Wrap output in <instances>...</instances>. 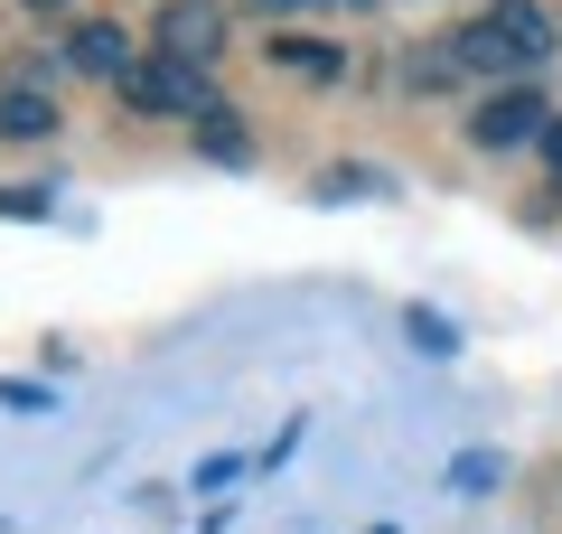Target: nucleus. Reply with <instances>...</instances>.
Returning a JSON list of instances; mask_svg holds the SVG:
<instances>
[{
	"label": "nucleus",
	"mask_w": 562,
	"mask_h": 534,
	"mask_svg": "<svg viewBox=\"0 0 562 534\" xmlns=\"http://www.w3.org/2000/svg\"><path fill=\"white\" fill-rule=\"evenodd\" d=\"M122 94H132L140 113H188V122H198L206 103H216V94H206V66H188V57H160V47H150V57H140L132 76H122Z\"/></svg>",
	"instance_id": "obj_1"
},
{
	"label": "nucleus",
	"mask_w": 562,
	"mask_h": 534,
	"mask_svg": "<svg viewBox=\"0 0 562 534\" xmlns=\"http://www.w3.org/2000/svg\"><path fill=\"white\" fill-rule=\"evenodd\" d=\"M160 57H188V66H216V47H225V10L216 0H160Z\"/></svg>",
	"instance_id": "obj_2"
},
{
	"label": "nucleus",
	"mask_w": 562,
	"mask_h": 534,
	"mask_svg": "<svg viewBox=\"0 0 562 534\" xmlns=\"http://www.w3.org/2000/svg\"><path fill=\"white\" fill-rule=\"evenodd\" d=\"M543 94L535 85H506V94H487L479 103V122H469V141H479V151H516V141H543Z\"/></svg>",
	"instance_id": "obj_3"
},
{
	"label": "nucleus",
	"mask_w": 562,
	"mask_h": 534,
	"mask_svg": "<svg viewBox=\"0 0 562 534\" xmlns=\"http://www.w3.org/2000/svg\"><path fill=\"white\" fill-rule=\"evenodd\" d=\"M66 66H76V76H103V85H122V76H132V66H140V47L122 38L113 20H85L76 38H66Z\"/></svg>",
	"instance_id": "obj_4"
},
{
	"label": "nucleus",
	"mask_w": 562,
	"mask_h": 534,
	"mask_svg": "<svg viewBox=\"0 0 562 534\" xmlns=\"http://www.w3.org/2000/svg\"><path fill=\"white\" fill-rule=\"evenodd\" d=\"M487 20H497V38H506V47H516V76L553 57V20H543L535 0H487Z\"/></svg>",
	"instance_id": "obj_5"
},
{
	"label": "nucleus",
	"mask_w": 562,
	"mask_h": 534,
	"mask_svg": "<svg viewBox=\"0 0 562 534\" xmlns=\"http://www.w3.org/2000/svg\"><path fill=\"white\" fill-rule=\"evenodd\" d=\"M47 132H57L47 85H10V76H0V141H47Z\"/></svg>",
	"instance_id": "obj_6"
},
{
	"label": "nucleus",
	"mask_w": 562,
	"mask_h": 534,
	"mask_svg": "<svg viewBox=\"0 0 562 534\" xmlns=\"http://www.w3.org/2000/svg\"><path fill=\"white\" fill-rule=\"evenodd\" d=\"M272 57L291 66V76H310V85H338L347 76V47H328V38H281Z\"/></svg>",
	"instance_id": "obj_7"
},
{
	"label": "nucleus",
	"mask_w": 562,
	"mask_h": 534,
	"mask_svg": "<svg viewBox=\"0 0 562 534\" xmlns=\"http://www.w3.org/2000/svg\"><path fill=\"white\" fill-rule=\"evenodd\" d=\"M460 76H469V66H460L450 38H431L422 57H403V85H413V94H441V85H460Z\"/></svg>",
	"instance_id": "obj_8"
},
{
	"label": "nucleus",
	"mask_w": 562,
	"mask_h": 534,
	"mask_svg": "<svg viewBox=\"0 0 562 534\" xmlns=\"http://www.w3.org/2000/svg\"><path fill=\"white\" fill-rule=\"evenodd\" d=\"M198 141H206L216 159H254V141H244V122L225 113V103H206V113H198Z\"/></svg>",
	"instance_id": "obj_9"
},
{
	"label": "nucleus",
	"mask_w": 562,
	"mask_h": 534,
	"mask_svg": "<svg viewBox=\"0 0 562 534\" xmlns=\"http://www.w3.org/2000/svg\"><path fill=\"white\" fill-rule=\"evenodd\" d=\"M403 337H413L422 356H460V329H450L441 310H403Z\"/></svg>",
	"instance_id": "obj_10"
},
{
	"label": "nucleus",
	"mask_w": 562,
	"mask_h": 534,
	"mask_svg": "<svg viewBox=\"0 0 562 534\" xmlns=\"http://www.w3.org/2000/svg\"><path fill=\"white\" fill-rule=\"evenodd\" d=\"M0 216H20V225L47 216V188H0Z\"/></svg>",
	"instance_id": "obj_11"
},
{
	"label": "nucleus",
	"mask_w": 562,
	"mask_h": 534,
	"mask_svg": "<svg viewBox=\"0 0 562 534\" xmlns=\"http://www.w3.org/2000/svg\"><path fill=\"white\" fill-rule=\"evenodd\" d=\"M0 403H10V413H47V385H29V376H10V385H0Z\"/></svg>",
	"instance_id": "obj_12"
},
{
	"label": "nucleus",
	"mask_w": 562,
	"mask_h": 534,
	"mask_svg": "<svg viewBox=\"0 0 562 534\" xmlns=\"http://www.w3.org/2000/svg\"><path fill=\"white\" fill-rule=\"evenodd\" d=\"M543 159H553V178H562V113L543 122Z\"/></svg>",
	"instance_id": "obj_13"
},
{
	"label": "nucleus",
	"mask_w": 562,
	"mask_h": 534,
	"mask_svg": "<svg viewBox=\"0 0 562 534\" xmlns=\"http://www.w3.org/2000/svg\"><path fill=\"white\" fill-rule=\"evenodd\" d=\"M254 10L262 20H291V10H310V0H254Z\"/></svg>",
	"instance_id": "obj_14"
},
{
	"label": "nucleus",
	"mask_w": 562,
	"mask_h": 534,
	"mask_svg": "<svg viewBox=\"0 0 562 534\" xmlns=\"http://www.w3.org/2000/svg\"><path fill=\"white\" fill-rule=\"evenodd\" d=\"M29 10H66V0H29Z\"/></svg>",
	"instance_id": "obj_15"
}]
</instances>
